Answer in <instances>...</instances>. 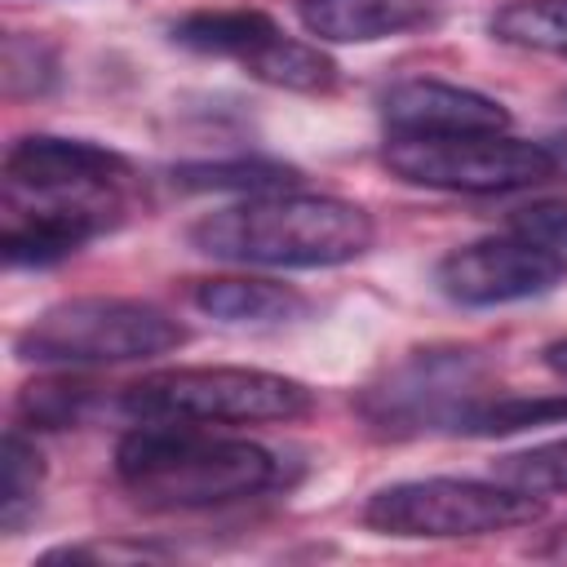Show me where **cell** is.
Here are the masks:
<instances>
[{"label": "cell", "mask_w": 567, "mask_h": 567, "mask_svg": "<svg viewBox=\"0 0 567 567\" xmlns=\"http://www.w3.org/2000/svg\"><path fill=\"white\" fill-rule=\"evenodd\" d=\"M545 501L501 478H403L363 501V527L399 540H474L540 523Z\"/></svg>", "instance_id": "obj_6"}, {"label": "cell", "mask_w": 567, "mask_h": 567, "mask_svg": "<svg viewBox=\"0 0 567 567\" xmlns=\"http://www.w3.org/2000/svg\"><path fill=\"white\" fill-rule=\"evenodd\" d=\"M549 151H554V159H558V173H567V133H563V137H549Z\"/></svg>", "instance_id": "obj_25"}, {"label": "cell", "mask_w": 567, "mask_h": 567, "mask_svg": "<svg viewBox=\"0 0 567 567\" xmlns=\"http://www.w3.org/2000/svg\"><path fill=\"white\" fill-rule=\"evenodd\" d=\"M492 478L532 496H567V439H549V443H532L523 452L496 456Z\"/></svg>", "instance_id": "obj_19"}, {"label": "cell", "mask_w": 567, "mask_h": 567, "mask_svg": "<svg viewBox=\"0 0 567 567\" xmlns=\"http://www.w3.org/2000/svg\"><path fill=\"white\" fill-rule=\"evenodd\" d=\"M297 18L328 44H377L434 27L439 0H297Z\"/></svg>", "instance_id": "obj_13"}, {"label": "cell", "mask_w": 567, "mask_h": 567, "mask_svg": "<svg viewBox=\"0 0 567 567\" xmlns=\"http://www.w3.org/2000/svg\"><path fill=\"white\" fill-rule=\"evenodd\" d=\"M381 164L425 190L452 195H505L558 177L549 142H523L509 133H465V137H385Z\"/></svg>", "instance_id": "obj_7"}, {"label": "cell", "mask_w": 567, "mask_h": 567, "mask_svg": "<svg viewBox=\"0 0 567 567\" xmlns=\"http://www.w3.org/2000/svg\"><path fill=\"white\" fill-rule=\"evenodd\" d=\"M567 279V257L527 230L487 235L439 257L434 284L456 306H509L554 292Z\"/></svg>", "instance_id": "obj_9"}, {"label": "cell", "mask_w": 567, "mask_h": 567, "mask_svg": "<svg viewBox=\"0 0 567 567\" xmlns=\"http://www.w3.org/2000/svg\"><path fill=\"white\" fill-rule=\"evenodd\" d=\"M377 239V226L363 204L341 195L310 190H266L217 213H204L190 226V244L204 257L235 266L270 270H323L363 257Z\"/></svg>", "instance_id": "obj_2"}, {"label": "cell", "mask_w": 567, "mask_h": 567, "mask_svg": "<svg viewBox=\"0 0 567 567\" xmlns=\"http://www.w3.org/2000/svg\"><path fill=\"white\" fill-rule=\"evenodd\" d=\"M142 558H164V549L137 540H84L40 554V563H142Z\"/></svg>", "instance_id": "obj_20"}, {"label": "cell", "mask_w": 567, "mask_h": 567, "mask_svg": "<svg viewBox=\"0 0 567 567\" xmlns=\"http://www.w3.org/2000/svg\"><path fill=\"white\" fill-rule=\"evenodd\" d=\"M182 186L195 190H248V195H266V190H288L297 186V168L288 164H270V159H217V164H186L177 168Z\"/></svg>", "instance_id": "obj_18"}, {"label": "cell", "mask_w": 567, "mask_h": 567, "mask_svg": "<svg viewBox=\"0 0 567 567\" xmlns=\"http://www.w3.org/2000/svg\"><path fill=\"white\" fill-rule=\"evenodd\" d=\"M173 44L204 58H230L252 80L292 93H328L337 84V62L319 44L288 35L261 9H195L173 22Z\"/></svg>", "instance_id": "obj_8"}, {"label": "cell", "mask_w": 567, "mask_h": 567, "mask_svg": "<svg viewBox=\"0 0 567 567\" xmlns=\"http://www.w3.org/2000/svg\"><path fill=\"white\" fill-rule=\"evenodd\" d=\"M89 403H93V381L66 377V368H62L58 377H40V381L22 385L18 421L31 425V430H66V425L84 421Z\"/></svg>", "instance_id": "obj_17"}, {"label": "cell", "mask_w": 567, "mask_h": 567, "mask_svg": "<svg viewBox=\"0 0 567 567\" xmlns=\"http://www.w3.org/2000/svg\"><path fill=\"white\" fill-rule=\"evenodd\" d=\"M186 341V328L133 297H71L40 310L13 341L18 359L44 368H111L168 354Z\"/></svg>", "instance_id": "obj_4"}, {"label": "cell", "mask_w": 567, "mask_h": 567, "mask_svg": "<svg viewBox=\"0 0 567 567\" xmlns=\"http://www.w3.org/2000/svg\"><path fill=\"white\" fill-rule=\"evenodd\" d=\"M385 137H465V133H509V111L447 80H403L381 97Z\"/></svg>", "instance_id": "obj_12"}, {"label": "cell", "mask_w": 567, "mask_h": 567, "mask_svg": "<svg viewBox=\"0 0 567 567\" xmlns=\"http://www.w3.org/2000/svg\"><path fill=\"white\" fill-rule=\"evenodd\" d=\"M492 40L567 58V0H509L487 22Z\"/></svg>", "instance_id": "obj_15"}, {"label": "cell", "mask_w": 567, "mask_h": 567, "mask_svg": "<svg viewBox=\"0 0 567 567\" xmlns=\"http://www.w3.org/2000/svg\"><path fill=\"white\" fill-rule=\"evenodd\" d=\"M514 230H527L545 244H558L567 248V199H540V204H527L509 217Z\"/></svg>", "instance_id": "obj_21"}, {"label": "cell", "mask_w": 567, "mask_h": 567, "mask_svg": "<svg viewBox=\"0 0 567 567\" xmlns=\"http://www.w3.org/2000/svg\"><path fill=\"white\" fill-rule=\"evenodd\" d=\"M120 221V199H40L4 190L0 252L9 266H58Z\"/></svg>", "instance_id": "obj_11"}, {"label": "cell", "mask_w": 567, "mask_h": 567, "mask_svg": "<svg viewBox=\"0 0 567 567\" xmlns=\"http://www.w3.org/2000/svg\"><path fill=\"white\" fill-rule=\"evenodd\" d=\"M190 301L221 319V323H239V328H275V323H292L306 315V297L292 284H275V279H257V275H221V279H199Z\"/></svg>", "instance_id": "obj_14"}, {"label": "cell", "mask_w": 567, "mask_h": 567, "mask_svg": "<svg viewBox=\"0 0 567 567\" xmlns=\"http://www.w3.org/2000/svg\"><path fill=\"white\" fill-rule=\"evenodd\" d=\"M496 372L470 346L408 350L359 394V412L377 434H470L478 412L496 399Z\"/></svg>", "instance_id": "obj_3"}, {"label": "cell", "mask_w": 567, "mask_h": 567, "mask_svg": "<svg viewBox=\"0 0 567 567\" xmlns=\"http://www.w3.org/2000/svg\"><path fill=\"white\" fill-rule=\"evenodd\" d=\"M115 478L146 509H221L284 483V461L195 421H142L115 443Z\"/></svg>", "instance_id": "obj_1"}, {"label": "cell", "mask_w": 567, "mask_h": 567, "mask_svg": "<svg viewBox=\"0 0 567 567\" xmlns=\"http://www.w3.org/2000/svg\"><path fill=\"white\" fill-rule=\"evenodd\" d=\"M545 368H549L558 381H567V337H558V341L545 346Z\"/></svg>", "instance_id": "obj_24"}, {"label": "cell", "mask_w": 567, "mask_h": 567, "mask_svg": "<svg viewBox=\"0 0 567 567\" xmlns=\"http://www.w3.org/2000/svg\"><path fill=\"white\" fill-rule=\"evenodd\" d=\"M40 483H44V456L35 439L22 434V425H9L4 434V483H0V532L18 536L27 518L40 505Z\"/></svg>", "instance_id": "obj_16"}, {"label": "cell", "mask_w": 567, "mask_h": 567, "mask_svg": "<svg viewBox=\"0 0 567 567\" xmlns=\"http://www.w3.org/2000/svg\"><path fill=\"white\" fill-rule=\"evenodd\" d=\"M22 75H31V93H40V89L53 80V58L44 53V44H40V40H35L31 62H22V53L4 44V89H9V93H18V89H22Z\"/></svg>", "instance_id": "obj_22"}, {"label": "cell", "mask_w": 567, "mask_h": 567, "mask_svg": "<svg viewBox=\"0 0 567 567\" xmlns=\"http://www.w3.org/2000/svg\"><path fill=\"white\" fill-rule=\"evenodd\" d=\"M133 182V164L84 137L31 133L4 151V190L40 199H120Z\"/></svg>", "instance_id": "obj_10"}, {"label": "cell", "mask_w": 567, "mask_h": 567, "mask_svg": "<svg viewBox=\"0 0 567 567\" xmlns=\"http://www.w3.org/2000/svg\"><path fill=\"white\" fill-rule=\"evenodd\" d=\"M120 408L137 421L195 425H266L301 421L315 408L310 385L266 368H164L133 381Z\"/></svg>", "instance_id": "obj_5"}, {"label": "cell", "mask_w": 567, "mask_h": 567, "mask_svg": "<svg viewBox=\"0 0 567 567\" xmlns=\"http://www.w3.org/2000/svg\"><path fill=\"white\" fill-rule=\"evenodd\" d=\"M536 558H549V563H567V523H558L554 532H545L536 545H532Z\"/></svg>", "instance_id": "obj_23"}]
</instances>
